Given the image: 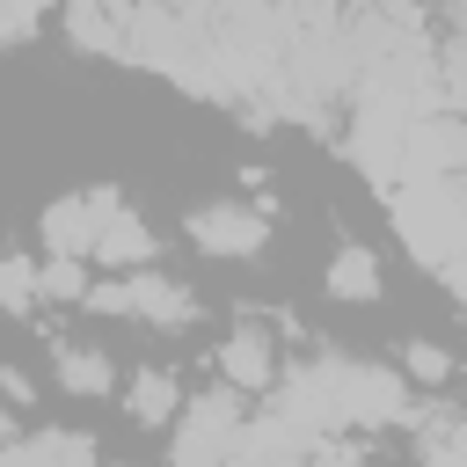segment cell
Listing matches in <instances>:
<instances>
[{
    "label": "cell",
    "mask_w": 467,
    "mask_h": 467,
    "mask_svg": "<svg viewBox=\"0 0 467 467\" xmlns=\"http://www.w3.org/2000/svg\"><path fill=\"white\" fill-rule=\"evenodd\" d=\"M270 416H285L306 438H358V431H416V387L401 365L350 358V350H299L270 394Z\"/></svg>",
    "instance_id": "6da1fadb"
},
{
    "label": "cell",
    "mask_w": 467,
    "mask_h": 467,
    "mask_svg": "<svg viewBox=\"0 0 467 467\" xmlns=\"http://www.w3.org/2000/svg\"><path fill=\"white\" fill-rule=\"evenodd\" d=\"M387 219H394L409 263L445 277L467 255V175H409V182H394L387 190Z\"/></svg>",
    "instance_id": "7a4b0ae2"
},
{
    "label": "cell",
    "mask_w": 467,
    "mask_h": 467,
    "mask_svg": "<svg viewBox=\"0 0 467 467\" xmlns=\"http://www.w3.org/2000/svg\"><path fill=\"white\" fill-rule=\"evenodd\" d=\"M248 423H255V409H248L241 387L219 379V387L190 394V409L168 431V467H234L241 445H248Z\"/></svg>",
    "instance_id": "3957f363"
},
{
    "label": "cell",
    "mask_w": 467,
    "mask_h": 467,
    "mask_svg": "<svg viewBox=\"0 0 467 467\" xmlns=\"http://www.w3.org/2000/svg\"><path fill=\"white\" fill-rule=\"evenodd\" d=\"M88 314H109V321H139V328H190L204 306L182 277H168L161 263L153 270H124V277H95L88 292Z\"/></svg>",
    "instance_id": "277c9868"
},
{
    "label": "cell",
    "mask_w": 467,
    "mask_h": 467,
    "mask_svg": "<svg viewBox=\"0 0 467 467\" xmlns=\"http://www.w3.org/2000/svg\"><path fill=\"white\" fill-rule=\"evenodd\" d=\"M182 241L212 263H255L270 248V204L263 197H204V204H190Z\"/></svg>",
    "instance_id": "5b68a950"
},
{
    "label": "cell",
    "mask_w": 467,
    "mask_h": 467,
    "mask_svg": "<svg viewBox=\"0 0 467 467\" xmlns=\"http://www.w3.org/2000/svg\"><path fill=\"white\" fill-rule=\"evenodd\" d=\"M153 263H161V234L146 226V212L124 190L95 182V270L124 277V270H153Z\"/></svg>",
    "instance_id": "8992f818"
},
{
    "label": "cell",
    "mask_w": 467,
    "mask_h": 467,
    "mask_svg": "<svg viewBox=\"0 0 467 467\" xmlns=\"http://www.w3.org/2000/svg\"><path fill=\"white\" fill-rule=\"evenodd\" d=\"M212 365H219V379L241 387V394H277V379H285L292 358L277 350V328H270V321H234V328L219 336Z\"/></svg>",
    "instance_id": "52a82bcc"
},
{
    "label": "cell",
    "mask_w": 467,
    "mask_h": 467,
    "mask_svg": "<svg viewBox=\"0 0 467 467\" xmlns=\"http://www.w3.org/2000/svg\"><path fill=\"white\" fill-rule=\"evenodd\" d=\"M58 29L80 58H124L131 66V29L139 0H58Z\"/></svg>",
    "instance_id": "ba28073f"
},
{
    "label": "cell",
    "mask_w": 467,
    "mask_h": 467,
    "mask_svg": "<svg viewBox=\"0 0 467 467\" xmlns=\"http://www.w3.org/2000/svg\"><path fill=\"white\" fill-rule=\"evenodd\" d=\"M409 175H467V117L452 102L416 109V124H409Z\"/></svg>",
    "instance_id": "9c48e42d"
},
{
    "label": "cell",
    "mask_w": 467,
    "mask_h": 467,
    "mask_svg": "<svg viewBox=\"0 0 467 467\" xmlns=\"http://www.w3.org/2000/svg\"><path fill=\"white\" fill-rule=\"evenodd\" d=\"M44 365H51V387L73 394V401H102V394H117V358H109L102 343H88V336H51Z\"/></svg>",
    "instance_id": "30bf717a"
},
{
    "label": "cell",
    "mask_w": 467,
    "mask_h": 467,
    "mask_svg": "<svg viewBox=\"0 0 467 467\" xmlns=\"http://www.w3.org/2000/svg\"><path fill=\"white\" fill-rule=\"evenodd\" d=\"M190 409V387L175 365H131L124 372V416L139 431H175V416Z\"/></svg>",
    "instance_id": "8fae6325"
},
{
    "label": "cell",
    "mask_w": 467,
    "mask_h": 467,
    "mask_svg": "<svg viewBox=\"0 0 467 467\" xmlns=\"http://www.w3.org/2000/svg\"><path fill=\"white\" fill-rule=\"evenodd\" d=\"M36 255H80L95 263V190H66L36 212Z\"/></svg>",
    "instance_id": "7c38bea8"
},
{
    "label": "cell",
    "mask_w": 467,
    "mask_h": 467,
    "mask_svg": "<svg viewBox=\"0 0 467 467\" xmlns=\"http://www.w3.org/2000/svg\"><path fill=\"white\" fill-rule=\"evenodd\" d=\"M321 292H328V299H343V306H372V299L387 292L379 255H372L365 241H343V248L328 255V270H321Z\"/></svg>",
    "instance_id": "4fadbf2b"
},
{
    "label": "cell",
    "mask_w": 467,
    "mask_h": 467,
    "mask_svg": "<svg viewBox=\"0 0 467 467\" xmlns=\"http://www.w3.org/2000/svg\"><path fill=\"white\" fill-rule=\"evenodd\" d=\"M0 299H7V314L29 321V314L44 306V255H29V248L7 255V270H0Z\"/></svg>",
    "instance_id": "5bb4252c"
},
{
    "label": "cell",
    "mask_w": 467,
    "mask_h": 467,
    "mask_svg": "<svg viewBox=\"0 0 467 467\" xmlns=\"http://www.w3.org/2000/svg\"><path fill=\"white\" fill-rule=\"evenodd\" d=\"M394 365L409 372V387H445V379H452V358H445L438 343H423V336H416V343H401V358H394Z\"/></svg>",
    "instance_id": "9a60e30c"
},
{
    "label": "cell",
    "mask_w": 467,
    "mask_h": 467,
    "mask_svg": "<svg viewBox=\"0 0 467 467\" xmlns=\"http://www.w3.org/2000/svg\"><path fill=\"white\" fill-rule=\"evenodd\" d=\"M44 15H58V0H0V29H7V44L22 51V44H36V22Z\"/></svg>",
    "instance_id": "2e32d148"
},
{
    "label": "cell",
    "mask_w": 467,
    "mask_h": 467,
    "mask_svg": "<svg viewBox=\"0 0 467 467\" xmlns=\"http://www.w3.org/2000/svg\"><path fill=\"white\" fill-rule=\"evenodd\" d=\"M0 387H7V401H15V416H22L29 401H36V387H29V372H22V365H7V372H0Z\"/></svg>",
    "instance_id": "e0dca14e"
},
{
    "label": "cell",
    "mask_w": 467,
    "mask_h": 467,
    "mask_svg": "<svg viewBox=\"0 0 467 467\" xmlns=\"http://www.w3.org/2000/svg\"><path fill=\"white\" fill-rule=\"evenodd\" d=\"M438 285H445V292H452V306H460V314H467V255H460V263H452V270H445V277H438Z\"/></svg>",
    "instance_id": "ac0fdd59"
}]
</instances>
